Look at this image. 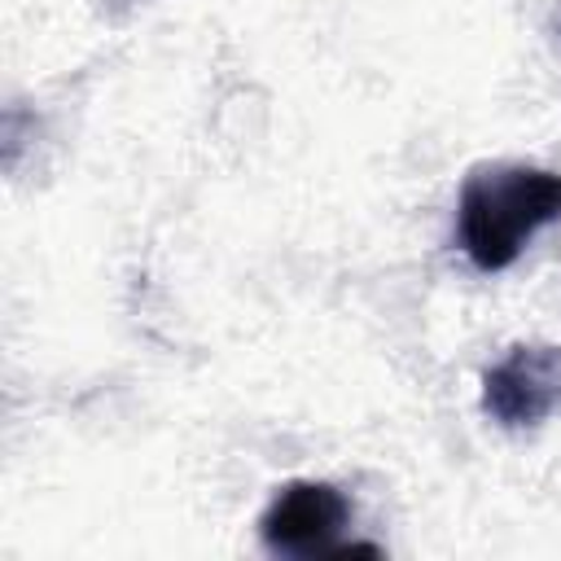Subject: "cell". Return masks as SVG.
Instances as JSON below:
<instances>
[{"mask_svg": "<svg viewBox=\"0 0 561 561\" xmlns=\"http://www.w3.org/2000/svg\"><path fill=\"white\" fill-rule=\"evenodd\" d=\"M561 219V175L526 162L473 167L456 202V237L478 272H504L535 241L539 228Z\"/></svg>", "mask_w": 561, "mask_h": 561, "instance_id": "6da1fadb", "label": "cell"}, {"mask_svg": "<svg viewBox=\"0 0 561 561\" xmlns=\"http://www.w3.org/2000/svg\"><path fill=\"white\" fill-rule=\"evenodd\" d=\"M351 526V500L333 482H285L259 517V539L276 557H337V535Z\"/></svg>", "mask_w": 561, "mask_h": 561, "instance_id": "7a4b0ae2", "label": "cell"}, {"mask_svg": "<svg viewBox=\"0 0 561 561\" xmlns=\"http://www.w3.org/2000/svg\"><path fill=\"white\" fill-rule=\"evenodd\" d=\"M561 408V346H513L482 377V412L504 430H526Z\"/></svg>", "mask_w": 561, "mask_h": 561, "instance_id": "3957f363", "label": "cell"}]
</instances>
